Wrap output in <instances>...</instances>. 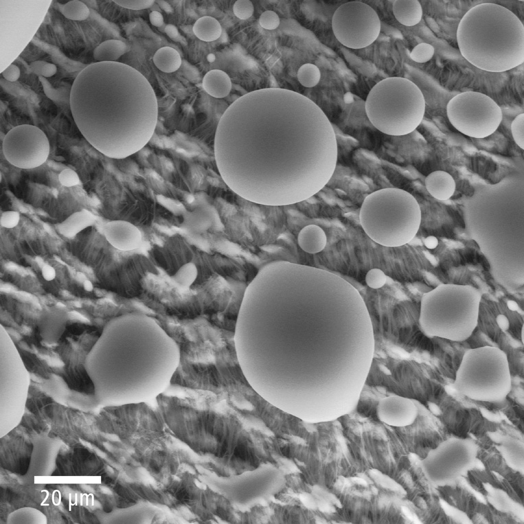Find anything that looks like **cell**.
Here are the masks:
<instances>
[{"instance_id": "cell-12", "label": "cell", "mask_w": 524, "mask_h": 524, "mask_svg": "<svg viewBox=\"0 0 524 524\" xmlns=\"http://www.w3.org/2000/svg\"><path fill=\"white\" fill-rule=\"evenodd\" d=\"M6 160L21 169L43 165L48 158L50 147L45 133L34 125L22 124L10 129L2 143Z\"/></svg>"}, {"instance_id": "cell-40", "label": "cell", "mask_w": 524, "mask_h": 524, "mask_svg": "<svg viewBox=\"0 0 524 524\" xmlns=\"http://www.w3.org/2000/svg\"><path fill=\"white\" fill-rule=\"evenodd\" d=\"M215 60H216V56H215L214 54H212V53H210V54H209L207 55V60L209 62H211V63H212V62H214V61H215Z\"/></svg>"}, {"instance_id": "cell-13", "label": "cell", "mask_w": 524, "mask_h": 524, "mask_svg": "<svg viewBox=\"0 0 524 524\" xmlns=\"http://www.w3.org/2000/svg\"><path fill=\"white\" fill-rule=\"evenodd\" d=\"M377 413L378 418L385 423L403 426L413 422L417 415V407L409 398L391 396L380 401Z\"/></svg>"}, {"instance_id": "cell-3", "label": "cell", "mask_w": 524, "mask_h": 524, "mask_svg": "<svg viewBox=\"0 0 524 524\" xmlns=\"http://www.w3.org/2000/svg\"><path fill=\"white\" fill-rule=\"evenodd\" d=\"M69 104L81 134L109 158L139 151L157 124L152 85L136 69L119 62H96L81 70L71 85Z\"/></svg>"}, {"instance_id": "cell-27", "label": "cell", "mask_w": 524, "mask_h": 524, "mask_svg": "<svg viewBox=\"0 0 524 524\" xmlns=\"http://www.w3.org/2000/svg\"><path fill=\"white\" fill-rule=\"evenodd\" d=\"M511 131L515 143L524 149V113L518 115L511 124Z\"/></svg>"}, {"instance_id": "cell-19", "label": "cell", "mask_w": 524, "mask_h": 524, "mask_svg": "<svg viewBox=\"0 0 524 524\" xmlns=\"http://www.w3.org/2000/svg\"><path fill=\"white\" fill-rule=\"evenodd\" d=\"M392 10L395 18L405 26H414L422 19V9L418 0H396Z\"/></svg>"}, {"instance_id": "cell-21", "label": "cell", "mask_w": 524, "mask_h": 524, "mask_svg": "<svg viewBox=\"0 0 524 524\" xmlns=\"http://www.w3.org/2000/svg\"><path fill=\"white\" fill-rule=\"evenodd\" d=\"M127 49L125 43L120 40L109 39L103 41L93 51L97 62H117Z\"/></svg>"}, {"instance_id": "cell-24", "label": "cell", "mask_w": 524, "mask_h": 524, "mask_svg": "<svg viewBox=\"0 0 524 524\" xmlns=\"http://www.w3.org/2000/svg\"><path fill=\"white\" fill-rule=\"evenodd\" d=\"M62 15L73 21H84L87 19L90 11L87 5L81 1L72 0L60 6Z\"/></svg>"}, {"instance_id": "cell-8", "label": "cell", "mask_w": 524, "mask_h": 524, "mask_svg": "<svg viewBox=\"0 0 524 524\" xmlns=\"http://www.w3.org/2000/svg\"><path fill=\"white\" fill-rule=\"evenodd\" d=\"M367 116L380 132L392 136L411 133L420 124L425 100L420 88L402 77H389L376 83L365 104Z\"/></svg>"}, {"instance_id": "cell-35", "label": "cell", "mask_w": 524, "mask_h": 524, "mask_svg": "<svg viewBox=\"0 0 524 524\" xmlns=\"http://www.w3.org/2000/svg\"><path fill=\"white\" fill-rule=\"evenodd\" d=\"M1 75L8 81L15 82L20 77V69L16 65L11 64L1 72Z\"/></svg>"}, {"instance_id": "cell-36", "label": "cell", "mask_w": 524, "mask_h": 524, "mask_svg": "<svg viewBox=\"0 0 524 524\" xmlns=\"http://www.w3.org/2000/svg\"><path fill=\"white\" fill-rule=\"evenodd\" d=\"M149 19L150 23L155 27H161L163 24V16L158 11H152L149 14Z\"/></svg>"}, {"instance_id": "cell-11", "label": "cell", "mask_w": 524, "mask_h": 524, "mask_svg": "<svg viewBox=\"0 0 524 524\" xmlns=\"http://www.w3.org/2000/svg\"><path fill=\"white\" fill-rule=\"evenodd\" d=\"M376 12L361 1L341 5L332 18V28L337 39L344 46L361 49L374 43L380 32Z\"/></svg>"}, {"instance_id": "cell-10", "label": "cell", "mask_w": 524, "mask_h": 524, "mask_svg": "<svg viewBox=\"0 0 524 524\" xmlns=\"http://www.w3.org/2000/svg\"><path fill=\"white\" fill-rule=\"evenodd\" d=\"M451 124L462 134L473 138H485L494 133L502 120V111L488 95L466 91L455 95L446 106Z\"/></svg>"}, {"instance_id": "cell-4", "label": "cell", "mask_w": 524, "mask_h": 524, "mask_svg": "<svg viewBox=\"0 0 524 524\" xmlns=\"http://www.w3.org/2000/svg\"><path fill=\"white\" fill-rule=\"evenodd\" d=\"M180 360L179 348L159 323L132 312L113 319L104 328L86 358L91 377L114 372L130 390L131 401L161 393Z\"/></svg>"}, {"instance_id": "cell-37", "label": "cell", "mask_w": 524, "mask_h": 524, "mask_svg": "<svg viewBox=\"0 0 524 524\" xmlns=\"http://www.w3.org/2000/svg\"><path fill=\"white\" fill-rule=\"evenodd\" d=\"M42 275L45 280L50 281L54 279L56 276V271L52 266L48 264H45L43 266Z\"/></svg>"}, {"instance_id": "cell-14", "label": "cell", "mask_w": 524, "mask_h": 524, "mask_svg": "<svg viewBox=\"0 0 524 524\" xmlns=\"http://www.w3.org/2000/svg\"><path fill=\"white\" fill-rule=\"evenodd\" d=\"M69 317V310L63 305H54L41 311L37 326L45 344L52 345L59 341L65 331Z\"/></svg>"}, {"instance_id": "cell-41", "label": "cell", "mask_w": 524, "mask_h": 524, "mask_svg": "<svg viewBox=\"0 0 524 524\" xmlns=\"http://www.w3.org/2000/svg\"><path fill=\"white\" fill-rule=\"evenodd\" d=\"M523 330H524V329H523V327H522V329H521V341H522V343H524V339H523Z\"/></svg>"}, {"instance_id": "cell-30", "label": "cell", "mask_w": 524, "mask_h": 524, "mask_svg": "<svg viewBox=\"0 0 524 524\" xmlns=\"http://www.w3.org/2000/svg\"><path fill=\"white\" fill-rule=\"evenodd\" d=\"M233 12L238 19L246 20L253 15L254 7L249 0H238L233 5Z\"/></svg>"}, {"instance_id": "cell-16", "label": "cell", "mask_w": 524, "mask_h": 524, "mask_svg": "<svg viewBox=\"0 0 524 524\" xmlns=\"http://www.w3.org/2000/svg\"><path fill=\"white\" fill-rule=\"evenodd\" d=\"M425 186L433 197L440 201H446L453 195L456 184L449 173L443 170H436L426 177Z\"/></svg>"}, {"instance_id": "cell-34", "label": "cell", "mask_w": 524, "mask_h": 524, "mask_svg": "<svg viewBox=\"0 0 524 524\" xmlns=\"http://www.w3.org/2000/svg\"><path fill=\"white\" fill-rule=\"evenodd\" d=\"M20 219L19 212L16 211L3 212L1 215V225L5 228H13L16 227Z\"/></svg>"}, {"instance_id": "cell-38", "label": "cell", "mask_w": 524, "mask_h": 524, "mask_svg": "<svg viewBox=\"0 0 524 524\" xmlns=\"http://www.w3.org/2000/svg\"><path fill=\"white\" fill-rule=\"evenodd\" d=\"M165 32L171 38H175L179 36L177 27L172 24L166 26Z\"/></svg>"}, {"instance_id": "cell-39", "label": "cell", "mask_w": 524, "mask_h": 524, "mask_svg": "<svg viewBox=\"0 0 524 524\" xmlns=\"http://www.w3.org/2000/svg\"><path fill=\"white\" fill-rule=\"evenodd\" d=\"M84 287L87 291H91L93 289L92 283L89 280H86L84 282Z\"/></svg>"}, {"instance_id": "cell-1", "label": "cell", "mask_w": 524, "mask_h": 524, "mask_svg": "<svg viewBox=\"0 0 524 524\" xmlns=\"http://www.w3.org/2000/svg\"><path fill=\"white\" fill-rule=\"evenodd\" d=\"M238 314L301 338L234 337L245 378L273 404L283 390L314 393L334 388L355 366L369 371L374 337L367 308L356 289L331 272L271 262L245 289Z\"/></svg>"}, {"instance_id": "cell-6", "label": "cell", "mask_w": 524, "mask_h": 524, "mask_svg": "<svg viewBox=\"0 0 524 524\" xmlns=\"http://www.w3.org/2000/svg\"><path fill=\"white\" fill-rule=\"evenodd\" d=\"M480 291L470 285L442 284L421 298L419 324L429 337L468 339L478 323Z\"/></svg>"}, {"instance_id": "cell-29", "label": "cell", "mask_w": 524, "mask_h": 524, "mask_svg": "<svg viewBox=\"0 0 524 524\" xmlns=\"http://www.w3.org/2000/svg\"><path fill=\"white\" fill-rule=\"evenodd\" d=\"M387 281L385 273L378 268L370 269L365 275L367 285L374 289L383 287Z\"/></svg>"}, {"instance_id": "cell-26", "label": "cell", "mask_w": 524, "mask_h": 524, "mask_svg": "<svg viewBox=\"0 0 524 524\" xmlns=\"http://www.w3.org/2000/svg\"><path fill=\"white\" fill-rule=\"evenodd\" d=\"M435 52L433 45L422 43L413 47L410 54L411 58L418 63H424L430 60Z\"/></svg>"}, {"instance_id": "cell-15", "label": "cell", "mask_w": 524, "mask_h": 524, "mask_svg": "<svg viewBox=\"0 0 524 524\" xmlns=\"http://www.w3.org/2000/svg\"><path fill=\"white\" fill-rule=\"evenodd\" d=\"M106 240L115 249L128 251L139 248L141 233L133 224L125 220H112L104 226Z\"/></svg>"}, {"instance_id": "cell-9", "label": "cell", "mask_w": 524, "mask_h": 524, "mask_svg": "<svg viewBox=\"0 0 524 524\" xmlns=\"http://www.w3.org/2000/svg\"><path fill=\"white\" fill-rule=\"evenodd\" d=\"M462 394L475 400L501 401L511 389V375L506 354L494 346L466 351L453 384Z\"/></svg>"}, {"instance_id": "cell-32", "label": "cell", "mask_w": 524, "mask_h": 524, "mask_svg": "<svg viewBox=\"0 0 524 524\" xmlns=\"http://www.w3.org/2000/svg\"><path fill=\"white\" fill-rule=\"evenodd\" d=\"M114 2L118 5L133 10H140L151 7L155 3L154 0H115Z\"/></svg>"}, {"instance_id": "cell-18", "label": "cell", "mask_w": 524, "mask_h": 524, "mask_svg": "<svg viewBox=\"0 0 524 524\" xmlns=\"http://www.w3.org/2000/svg\"><path fill=\"white\" fill-rule=\"evenodd\" d=\"M202 86L207 93L216 98L227 97L232 88L229 76L220 69H212L206 73Z\"/></svg>"}, {"instance_id": "cell-7", "label": "cell", "mask_w": 524, "mask_h": 524, "mask_svg": "<svg viewBox=\"0 0 524 524\" xmlns=\"http://www.w3.org/2000/svg\"><path fill=\"white\" fill-rule=\"evenodd\" d=\"M421 209L407 191L387 187L368 194L359 213L361 227L375 242L397 247L409 243L418 231Z\"/></svg>"}, {"instance_id": "cell-23", "label": "cell", "mask_w": 524, "mask_h": 524, "mask_svg": "<svg viewBox=\"0 0 524 524\" xmlns=\"http://www.w3.org/2000/svg\"><path fill=\"white\" fill-rule=\"evenodd\" d=\"M155 65L161 71L172 73L179 69L181 65L180 54L171 47L166 46L159 48L152 58Z\"/></svg>"}, {"instance_id": "cell-5", "label": "cell", "mask_w": 524, "mask_h": 524, "mask_svg": "<svg viewBox=\"0 0 524 524\" xmlns=\"http://www.w3.org/2000/svg\"><path fill=\"white\" fill-rule=\"evenodd\" d=\"M457 42L462 56L489 72L512 69L524 61V27L512 11L496 3L470 8L460 20Z\"/></svg>"}, {"instance_id": "cell-25", "label": "cell", "mask_w": 524, "mask_h": 524, "mask_svg": "<svg viewBox=\"0 0 524 524\" xmlns=\"http://www.w3.org/2000/svg\"><path fill=\"white\" fill-rule=\"evenodd\" d=\"M320 78V70L315 65L306 63L298 69L297 79L299 83L305 87L310 88L316 86Z\"/></svg>"}, {"instance_id": "cell-2", "label": "cell", "mask_w": 524, "mask_h": 524, "mask_svg": "<svg viewBox=\"0 0 524 524\" xmlns=\"http://www.w3.org/2000/svg\"><path fill=\"white\" fill-rule=\"evenodd\" d=\"M214 152L223 182L240 197L266 206L302 202L332 178L338 147L325 113L282 88L249 92L217 125Z\"/></svg>"}, {"instance_id": "cell-22", "label": "cell", "mask_w": 524, "mask_h": 524, "mask_svg": "<svg viewBox=\"0 0 524 524\" xmlns=\"http://www.w3.org/2000/svg\"><path fill=\"white\" fill-rule=\"evenodd\" d=\"M192 30L198 39L205 42L218 39L222 33V27L219 21L210 16H204L197 19Z\"/></svg>"}, {"instance_id": "cell-28", "label": "cell", "mask_w": 524, "mask_h": 524, "mask_svg": "<svg viewBox=\"0 0 524 524\" xmlns=\"http://www.w3.org/2000/svg\"><path fill=\"white\" fill-rule=\"evenodd\" d=\"M31 71L37 76L49 78L57 71L56 65L43 60H36L30 65Z\"/></svg>"}, {"instance_id": "cell-20", "label": "cell", "mask_w": 524, "mask_h": 524, "mask_svg": "<svg viewBox=\"0 0 524 524\" xmlns=\"http://www.w3.org/2000/svg\"><path fill=\"white\" fill-rule=\"evenodd\" d=\"M95 217L90 212L82 209L75 212L58 226L59 232L64 236L70 238L76 235L86 227L93 225Z\"/></svg>"}, {"instance_id": "cell-33", "label": "cell", "mask_w": 524, "mask_h": 524, "mask_svg": "<svg viewBox=\"0 0 524 524\" xmlns=\"http://www.w3.org/2000/svg\"><path fill=\"white\" fill-rule=\"evenodd\" d=\"M58 180L65 187L76 186L80 182V178L77 172L69 168L64 169L60 172Z\"/></svg>"}, {"instance_id": "cell-17", "label": "cell", "mask_w": 524, "mask_h": 524, "mask_svg": "<svg viewBox=\"0 0 524 524\" xmlns=\"http://www.w3.org/2000/svg\"><path fill=\"white\" fill-rule=\"evenodd\" d=\"M297 242L304 251L312 254L317 253L325 248L327 237L321 227L317 225H308L299 232Z\"/></svg>"}, {"instance_id": "cell-31", "label": "cell", "mask_w": 524, "mask_h": 524, "mask_svg": "<svg viewBox=\"0 0 524 524\" xmlns=\"http://www.w3.org/2000/svg\"><path fill=\"white\" fill-rule=\"evenodd\" d=\"M259 23L262 28L273 30L278 27L280 21L276 12L272 10H266L260 16Z\"/></svg>"}]
</instances>
